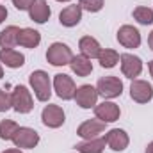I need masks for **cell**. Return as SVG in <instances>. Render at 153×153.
I'll use <instances>...</instances> for the list:
<instances>
[{"label":"cell","instance_id":"cell-31","mask_svg":"<svg viewBox=\"0 0 153 153\" xmlns=\"http://www.w3.org/2000/svg\"><path fill=\"white\" fill-rule=\"evenodd\" d=\"M148 46L153 50V30L150 32V36H148Z\"/></svg>","mask_w":153,"mask_h":153},{"label":"cell","instance_id":"cell-10","mask_svg":"<svg viewBox=\"0 0 153 153\" xmlns=\"http://www.w3.org/2000/svg\"><path fill=\"white\" fill-rule=\"evenodd\" d=\"M116 38H117V43L123 48H128V50H135L143 43L139 29H135L134 25H121L117 29V36Z\"/></svg>","mask_w":153,"mask_h":153},{"label":"cell","instance_id":"cell-35","mask_svg":"<svg viewBox=\"0 0 153 153\" xmlns=\"http://www.w3.org/2000/svg\"><path fill=\"white\" fill-rule=\"evenodd\" d=\"M55 2H61V4H66V2H71V0H55Z\"/></svg>","mask_w":153,"mask_h":153},{"label":"cell","instance_id":"cell-14","mask_svg":"<svg viewBox=\"0 0 153 153\" xmlns=\"http://www.w3.org/2000/svg\"><path fill=\"white\" fill-rule=\"evenodd\" d=\"M94 111V117H98L100 121L103 123H116L121 116V109L119 105L114 103L112 100H103L102 103H96V107L93 109Z\"/></svg>","mask_w":153,"mask_h":153},{"label":"cell","instance_id":"cell-12","mask_svg":"<svg viewBox=\"0 0 153 153\" xmlns=\"http://www.w3.org/2000/svg\"><path fill=\"white\" fill-rule=\"evenodd\" d=\"M130 98L135 103H150L153 100V85L146 80L135 78L130 84Z\"/></svg>","mask_w":153,"mask_h":153},{"label":"cell","instance_id":"cell-23","mask_svg":"<svg viewBox=\"0 0 153 153\" xmlns=\"http://www.w3.org/2000/svg\"><path fill=\"white\" fill-rule=\"evenodd\" d=\"M98 62L105 70L114 68V66H117V62H119V52H116L112 48H102V52L98 55Z\"/></svg>","mask_w":153,"mask_h":153},{"label":"cell","instance_id":"cell-21","mask_svg":"<svg viewBox=\"0 0 153 153\" xmlns=\"http://www.w3.org/2000/svg\"><path fill=\"white\" fill-rule=\"evenodd\" d=\"M20 36V27L16 25H7L5 29L0 30V48H14L18 45Z\"/></svg>","mask_w":153,"mask_h":153},{"label":"cell","instance_id":"cell-1","mask_svg":"<svg viewBox=\"0 0 153 153\" xmlns=\"http://www.w3.org/2000/svg\"><path fill=\"white\" fill-rule=\"evenodd\" d=\"M29 85H30V91L34 93L38 102L46 103L50 100L53 87H52V78L45 70H34L29 75Z\"/></svg>","mask_w":153,"mask_h":153},{"label":"cell","instance_id":"cell-24","mask_svg":"<svg viewBox=\"0 0 153 153\" xmlns=\"http://www.w3.org/2000/svg\"><path fill=\"white\" fill-rule=\"evenodd\" d=\"M134 20L139 23V25H153V9L152 7H146V5H139L134 9L132 13Z\"/></svg>","mask_w":153,"mask_h":153},{"label":"cell","instance_id":"cell-22","mask_svg":"<svg viewBox=\"0 0 153 153\" xmlns=\"http://www.w3.org/2000/svg\"><path fill=\"white\" fill-rule=\"evenodd\" d=\"M105 137H96V139H87L75 144V150L80 153H103L105 150Z\"/></svg>","mask_w":153,"mask_h":153},{"label":"cell","instance_id":"cell-17","mask_svg":"<svg viewBox=\"0 0 153 153\" xmlns=\"http://www.w3.org/2000/svg\"><path fill=\"white\" fill-rule=\"evenodd\" d=\"M50 16H52V9H50L46 0H36L32 4V7L29 9V18L34 23H39V25L46 23L50 20Z\"/></svg>","mask_w":153,"mask_h":153},{"label":"cell","instance_id":"cell-7","mask_svg":"<svg viewBox=\"0 0 153 153\" xmlns=\"http://www.w3.org/2000/svg\"><path fill=\"white\" fill-rule=\"evenodd\" d=\"M39 141H41L39 134L30 126H20L13 137V144L20 150H34L39 144Z\"/></svg>","mask_w":153,"mask_h":153},{"label":"cell","instance_id":"cell-8","mask_svg":"<svg viewBox=\"0 0 153 153\" xmlns=\"http://www.w3.org/2000/svg\"><path fill=\"white\" fill-rule=\"evenodd\" d=\"M75 103L84 109V111H89V109H94L96 103H98V91L94 85L91 84H84V85H78L75 91Z\"/></svg>","mask_w":153,"mask_h":153},{"label":"cell","instance_id":"cell-18","mask_svg":"<svg viewBox=\"0 0 153 153\" xmlns=\"http://www.w3.org/2000/svg\"><path fill=\"white\" fill-rule=\"evenodd\" d=\"M78 48H80V53L85 55V57L91 59V61H93V59H98V55H100V52H102L100 41L96 38H93V36H84V38H80Z\"/></svg>","mask_w":153,"mask_h":153},{"label":"cell","instance_id":"cell-16","mask_svg":"<svg viewBox=\"0 0 153 153\" xmlns=\"http://www.w3.org/2000/svg\"><path fill=\"white\" fill-rule=\"evenodd\" d=\"M0 62L5 68L18 70L25 64V55L14 48H0Z\"/></svg>","mask_w":153,"mask_h":153},{"label":"cell","instance_id":"cell-29","mask_svg":"<svg viewBox=\"0 0 153 153\" xmlns=\"http://www.w3.org/2000/svg\"><path fill=\"white\" fill-rule=\"evenodd\" d=\"M7 14H9V13H7V9H5V5H2V4H0V25H2L4 22H5V18H7Z\"/></svg>","mask_w":153,"mask_h":153},{"label":"cell","instance_id":"cell-13","mask_svg":"<svg viewBox=\"0 0 153 153\" xmlns=\"http://www.w3.org/2000/svg\"><path fill=\"white\" fill-rule=\"evenodd\" d=\"M105 144L112 152H125L130 144V135L123 128H111L105 132Z\"/></svg>","mask_w":153,"mask_h":153},{"label":"cell","instance_id":"cell-34","mask_svg":"<svg viewBox=\"0 0 153 153\" xmlns=\"http://www.w3.org/2000/svg\"><path fill=\"white\" fill-rule=\"evenodd\" d=\"M4 76V66H2V62H0V78Z\"/></svg>","mask_w":153,"mask_h":153},{"label":"cell","instance_id":"cell-33","mask_svg":"<svg viewBox=\"0 0 153 153\" xmlns=\"http://www.w3.org/2000/svg\"><path fill=\"white\" fill-rule=\"evenodd\" d=\"M148 71H150V75H152V78H153V61L148 62Z\"/></svg>","mask_w":153,"mask_h":153},{"label":"cell","instance_id":"cell-2","mask_svg":"<svg viewBox=\"0 0 153 153\" xmlns=\"http://www.w3.org/2000/svg\"><path fill=\"white\" fill-rule=\"evenodd\" d=\"M71 59H73V52H71V48H70L66 43H62V41L52 43V45L48 46V50H46V61H48L52 66H55V68L70 66Z\"/></svg>","mask_w":153,"mask_h":153},{"label":"cell","instance_id":"cell-26","mask_svg":"<svg viewBox=\"0 0 153 153\" xmlns=\"http://www.w3.org/2000/svg\"><path fill=\"white\" fill-rule=\"evenodd\" d=\"M78 5L82 11L87 13H100L105 5V0H78Z\"/></svg>","mask_w":153,"mask_h":153},{"label":"cell","instance_id":"cell-25","mask_svg":"<svg viewBox=\"0 0 153 153\" xmlns=\"http://www.w3.org/2000/svg\"><path fill=\"white\" fill-rule=\"evenodd\" d=\"M20 125L13 119H2L0 121V139L2 141H13L14 134L18 132Z\"/></svg>","mask_w":153,"mask_h":153},{"label":"cell","instance_id":"cell-19","mask_svg":"<svg viewBox=\"0 0 153 153\" xmlns=\"http://www.w3.org/2000/svg\"><path fill=\"white\" fill-rule=\"evenodd\" d=\"M39 43H41V34L36 29H30V27L20 29V36H18V45L20 46L32 50V48H38Z\"/></svg>","mask_w":153,"mask_h":153},{"label":"cell","instance_id":"cell-20","mask_svg":"<svg viewBox=\"0 0 153 153\" xmlns=\"http://www.w3.org/2000/svg\"><path fill=\"white\" fill-rule=\"evenodd\" d=\"M70 68H71V71L76 76H89L93 73V62H91V59H87L82 53L73 55V59L70 62Z\"/></svg>","mask_w":153,"mask_h":153},{"label":"cell","instance_id":"cell-6","mask_svg":"<svg viewBox=\"0 0 153 153\" xmlns=\"http://www.w3.org/2000/svg\"><path fill=\"white\" fill-rule=\"evenodd\" d=\"M41 121L46 128H61L64 123H66V112L61 105H53V103H48L43 107L41 111Z\"/></svg>","mask_w":153,"mask_h":153},{"label":"cell","instance_id":"cell-3","mask_svg":"<svg viewBox=\"0 0 153 153\" xmlns=\"http://www.w3.org/2000/svg\"><path fill=\"white\" fill-rule=\"evenodd\" d=\"M11 98H13V111L18 112V114H29L34 109L32 91L27 85H22V84L14 85V89L11 93Z\"/></svg>","mask_w":153,"mask_h":153},{"label":"cell","instance_id":"cell-4","mask_svg":"<svg viewBox=\"0 0 153 153\" xmlns=\"http://www.w3.org/2000/svg\"><path fill=\"white\" fill-rule=\"evenodd\" d=\"M94 87L98 91V96H102L103 100H114L123 94V80L116 75L102 76Z\"/></svg>","mask_w":153,"mask_h":153},{"label":"cell","instance_id":"cell-9","mask_svg":"<svg viewBox=\"0 0 153 153\" xmlns=\"http://www.w3.org/2000/svg\"><path fill=\"white\" fill-rule=\"evenodd\" d=\"M119 64H121V73H123V76H126L130 80H135L137 76L143 73V68H144L141 57H137V55H134L130 52L119 55Z\"/></svg>","mask_w":153,"mask_h":153},{"label":"cell","instance_id":"cell-30","mask_svg":"<svg viewBox=\"0 0 153 153\" xmlns=\"http://www.w3.org/2000/svg\"><path fill=\"white\" fill-rule=\"evenodd\" d=\"M2 153H23V150H20V148L14 146V148H9V150H4Z\"/></svg>","mask_w":153,"mask_h":153},{"label":"cell","instance_id":"cell-15","mask_svg":"<svg viewBox=\"0 0 153 153\" xmlns=\"http://www.w3.org/2000/svg\"><path fill=\"white\" fill-rule=\"evenodd\" d=\"M82 9L78 4H71V5H66L61 13H59V23L66 29H73L76 27L80 22H82Z\"/></svg>","mask_w":153,"mask_h":153},{"label":"cell","instance_id":"cell-32","mask_svg":"<svg viewBox=\"0 0 153 153\" xmlns=\"http://www.w3.org/2000/svg\"><path fill=\"white\" fill-rule=\"evenodd\" d=\"M144 153H153V141H152V143H148V146H146Z\"/></svg>","mask_w":153,"mask_h":153},{"label":"cell","instance_id":"cell-28","mask_svg":"<svg viewBox=\"0 0 153 153\" xmlns=\"http://www.w3.org/2000/svg\"><path fill=\"white\" fill-rule=\"evenodd\" d=\"M34 2H36V0H13V5H14L18 11H29Z\"/></svg>","mask_w":153,"mask_h":153},{"label":"cell","instance_id":"cell-5","mask_svg":"<svg viewBox=\"0 0 153 153\" xmlns=\"http://www.w3.org/2000/svg\"><path fill=\"white\" fill-rule=\"evenodd\" d=\"M52 87H53L55 94L61 100H64V102H70V100L75 98V91H76L75 80L70 75H66V73L53 75V78H52Z\"/></svg>","mask_w":153,"mask_h":153},{"label":"cell","instance_id":"cell-11","mask_svg":"<svg viewBox=\"0 0 153 153\" xmlns=\"http://www.w3.org/2000/svg\"><path fill=\"white\" fill-rule=\"evenodd\" d=\"M105 128H107V123L100 121L98 117H94V119H85L84 123L78 125V128H76V135L82 137V141L96 139V137H102V134L105 132Z\"/></svg>","mask_w":153,"mask_h":153},{"label":"cell","instance_id":"cell-27","mask_svg":"<svg viewBox=\"0 0 153 153\" xmlns=\"http://www.w3.org/2000/svg\"><path fill=\"white\" fill-rule=\"evenodd\" d=\"M9 109H13L11 93L5 91V89H0V112H7Z\"/></svg>","mask_w":153,"mask_h":153}]
</instances>
